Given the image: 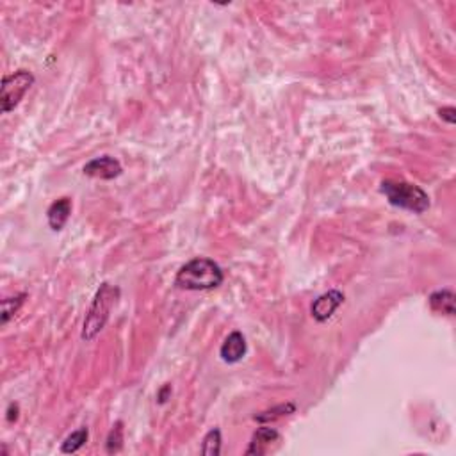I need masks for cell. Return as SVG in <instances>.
Returning <instances> with one entry per match:
<instances>
[{
	"label": "cell",
	"instance_id": "6da1fadb",
	"mask_svg": "<svg viewBox=\"0 0 456 456\" xmlns=\"http://www.w3.org/2000/svg\"><path fill=\"white\" fill-rule=\"evenodd\" d=\"M223 270L207 257H196L184 264L175 277V286L182 290H211L223 283Z\"/></svg>",
	"mask_w": 456,
	"mask_h": 456
},
{
	"label": "cell",
	"instance_id": "7a4b0ae2",
	"mask_svg": "<svg viewBox=\"0 0 456 456\" xmlns=\"http://www.w3.org/2000/svg\"><path fill=\"white\" fill-rule=\"evenodd\" d=\"M120 287L111 286L109 282L100 283L98 290H96L95 298H93L89 310L86 314V319L82 324V340L89 342L95 339L107 324L109 317H111L112 308L116 307L118 299H120Z\"/></svg>",
	"mask_w": 456,
	"mask_h": 456
},
{
	"label": "cell",
	"instance_id": "3957f363",
	"mask_svg": "<svg viewBox=\"0 0 456 456\" xmlns=\"http://www.w3.org/2000/svg\"><path fill=\"white\" fill-rule=\"evenodd\" d=\"M380 193L387 198L392 207L410 211L414 214H423L430 209V196L423 187L405 180H383L380 184Z\"/></svg>",
	"mask_w": 456,
	"mask_h": 456
},
{
	"label": "cell",
	"instance_id": "277c9868",
	"mask_svg": "<svg viewBox=\"0 0 456 456\" xmlns=\"http://www.w3.org/2000/svg\"><path fill=\"white\" fill-rule=\"evenodd\" d=\"M34 84V75L27 70H18L11 75H6L0 89V105L2 112L8 114L17 107Z\"/></svg>",
	"mask_w": 456,
	"mask_h": 456
},
{
	"label": "cell",
	"instance_id": "5b68a950",
	"mask_svg": "<svg viewBox=\"0 0 456 456\" xmlns=\"http://www.w3.org/2000/svg\"><path fill=\"white\" fill-rule=\"evenodd\" d=\"M82 173L91 179L114 180L123 173V168L118 159L111 157V155H102V157H95L87 162L82 168Z\"/></svg>",
	"mask_w": 456,
	"mask_h": 456
},
{
	"label": "cell",
	"instance_id": "8992f818",
	"mask_svg": "<svg viewBox=\"0 0 456 456\" xmlns=\"http://www.w3.org/2000/svg\"><path fill=\"white\" fill-rule=\"evenodd\" d=\"M342 303H344V295H342L340 290L337 289L328 290L324 295L317 296V298L314 299V303H312L310 307L312 317H314L317 323H324V321H328L333 314H335V310L342 305Z\"/></svg>",
	"mask_w": 456,
	"mask_h": 456
},
{
	"label": "cell",
	"instance_id": "52a82bcc",
	"mask_svg": "<svg viewBox=\"0 0 456 456\" xmlns=\"http://www.w3.org/2000/svg\"><path fill=\"white\" fill-rule=\"evenodd\" d=\"M280 442V433L270 426H262L258 428L257 432L253 433L252 442H249L248 449H246V455L248 456H262L268 455V453L273 449V444Z\"/></svg>",
	"mask_w": 456,
	"mask_h": 456
},
{
	"label": "cell",
	"instance_id": "ba28073f",
	"mask_svg": "<svg viewBox=\"0 0 456 456\" xmlns=\"http://www.w3.org/2000/svg\"><path fill=\"white\" fill-rule=\"evenodd\" d=\"M246 351H248V344H246L245 335L240 332H232L221 344L220 357L225 364H237L245 358Z\"/></svg>",
	"mask_w": 456,
	"mask_h": 456
},
{
	"label": "cell",
	"instance_id": "9c48e42d",
	"mask_svg": "<svg viewBox=\"0 0 456 456\" xmlns=\"http://www.w3.org/2000/svg\"><path fill=\"white\" fill-rule=\"evenodd\" d=\"M71 200L68 196H62V198L55 200L54 204L50 205L49 211H46V220H49V227L54 230V232H61L64 225L68 223L71 216Z\"/></svg>",
	"mask_w": 456,
	"mask_h": 456
},
{
	"label": "cell",
	"instance_id": "30bf717a",
	"mask_svg": "<svg viewBox=\"0 0 456 456\" xmlns=\"http://www.w3.org/2000/svg\"><path fill=\"white\" fill-rule=\"evenodd\" d=\"M430 307L433 312H442L446 315H455V292L451 289L435 290L430 296Z\"/></svg>",
	"mask_w": 456,
	"mask_h": 456
},
{
	"label": "cell",
	"instance_id": "8fae6325",
	"mask_svg": "<svg viewBox=\"0 0 456 456\" xmlns=\"http://www.w3.org/2000/svg\"><path fill=\"white\" fill-rule=\"evenodd\" d=\"M296 412L295 403H283V405H278V407L270 408V410H264L261 414H257L253 417V421L257 423H274V421L287 417V415H292Z\"/></svg>",
	"mask_w": 456,
	"mask_h": 456
},
{
	"label": "cell",
	"instance_id": "7c38bea8",
	"mask_svg": "<svg viewBox=\"0 0 456 456\" xmlns=\"http://www.w3.org/2000/svg\"><path fill=\"white\" fill-rule=\"evenodd\" d=\"M87 439H89V430L87 428H79L77 432H73L64 439V442L61 444V453L62 455H73V453H77L86 446Z\"/></svg>",
	"mask_w": 456,
	"mask_h": 456
},
{
	"label": "cell",
	"instance_id": "4fadbf2b",
	"mask_svg": "<svg viewBox=\"0 0 456 456\" xmlns=\"http://www.w3.org/2000/svg\"><path fill=\"white\" fill-rule=\"evenodd\" d=\"M202 453L205 456H220L221 455V432L220 428L209 430L207 435L202 440Z\"/></svg>",
	"mask_w": 456,
	"mask_h": 456
},
{
	"label": "cell",
	"instance_id": "5bb4252c",
	"mask_svg": "<svg viewBox=\"0 0 456 456\" xmlns=\"http://www.w3.org/2000/svg\"><path fill=\"white\" fill-rule=\"evenodd\" d=\"M121 449H123V423L116 421L112 424L107 440H105V451L109 455H114V453H120Z\"/></svg>",
	"mask_w": 456,
	"mask_h": 456
},
{
	"label": "cell",
	"instance_id": "9a60e30c",
	"mask_svg": "<svg viewBox=\"0 0 456 456\" xmlns=\"http://www.w3.org/2000/svg\"><path fill=\"white\" fill-rule=\"evenodd\" d=\"M25 299H27V295H25V292H20V295L12 296V298L2 299V324H8V321L11 319L12 315L20 310V307L25 303Z\"/></svg>",
	"mask_w": 456,
	"mask_h": 456
},
{
	"label": "cell",
	"instance_id": "2e32d148",
	"mask_svg": "<svg viewBox=\"0 0 456 456\" xmlns=\"http://www.w3.org/2000/svg\"><path fill=\"white\" fill-rule=\"evenodd\" d=\"M439 116L442 118V120H444L446 123L455 125L456 123V109L451 107V105H449V107L439 109Z\"/></svg>",
	"mask_w": 456,
	"mask_h": 456
},
{
	"label": "cell",
	"instance_id": "e0dca14e",
	"mask_svg": "<svg viewBox=\"0 0 456 456\" xmlns=\"http://www.w3.org/2000/svg\"><path fill=\"white\" fill-rule=\"evenodd\" d=\"M18 414H20V407H18L17 403H11L8 408V421L9 423H15L18 419Z\"/></svg>",
	"mask_w": 456,
	"mask_h": 456
},
{
	"label": "cell",
	"instance_id": "ac0fdd59",
	"mask_svg": "<svg viewBox=\"0 0 456 456\" xmlns=\"http://www.w3.org/2000/svg\"><path fill=\"white\" fill-rule=\"evenodd\" d=\"M171 394V385H164L161 389V392H159V403H166L168 396Z\"/></svg>",
	"mask_w": 456,
	"mask_h": 456
}]
</instances>
